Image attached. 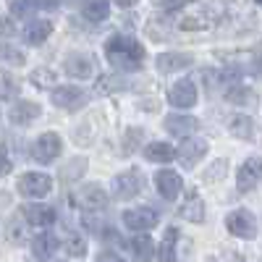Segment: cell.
Listing matches in <instances>:
<instances>
[{
	"label": "cell",
	"instance_id": "obj_1",
	"mask_svg": "<svg viewBox=\"0 0 262 262\" xmlns=\"http://www.w3.org/2000/svg\"><path fill=\"white\" fill-rule=\"evenodd\" d=\"M105 55L116 69L121 71H137L142 69V60H144V48L134 37H126V34H116L107 39L105 45Z\"/></svg>",
	"mask_w": 262,
	"mask_h": 262
},
{
	"label": "cell",
	"instance_id": "obj_2",
	"mask_svg": "<svg viewBox=\"0 0 262 262\" xmlns=\"http://www.w3.org/2000/svg\"><path fill=\"white\" fill-rule=\"evenodd\" d=\"M226 228L236 238H254L257 236V221H254V215L249 210H244V207L231 210L226 215Z\"/></svg>",
	"mask_w": 262,
	"mask_h": 262
},
{
	"label": "cell",
	"instance_id": "obj_3",
	"mask_svg": "<svg viewBox=\"0 0 262 262\" xmlns=\"http://www.w3.org/2000/svg\"><path fill=\"white\" fill-rule=\"evenodd\" d=\"M142 189H144V176L137 168L123 170L121 176L113 179V191H116L118 200H131V196H137Z\"/></svg>",
	"mask_w": 262,
	"mask_h": 262
},
{
	"label": "cell",
	"instance_id": "obj_4",
	"mask_svg": "<svg viewBox=\"0 0 262 262\" xmlns=\"http://www.w3.org/2000/svg\"><path fill=\"white\" fill-rule=\"evenodd\" d=\"M259 179H262V158H247L236 173V189L247 194L259 184Z\"/></svg>",
	"mask_w": 262,
	"mask_h": 262
},
{
	"label": "cell",
	"instance_id": "obj_5",
	"mask_svg": "<svg viewBox=\"0 0 262 262\" xmlns=\"http://www.w3.org/2000/svg\"><path fill=\"white\" fill-rule=\"evenodd\" d=\"M58 152H60V137L53 134V131H48V134H42L34 144H32V158L42 165H48L58 158Z\"/></svg>",
	"mask_w": 262,
	"mask_h": 262
},
{
	"label": "cell",
	"instance_id": "obj_6",
	"mask_svg": "<svg viewBox=\"0 0 262 262\" xmlns=\"http://www.w3.org/2000/svg\"><path fill=\"white\" fill-rule=\"evenodd\" d=\"M50 186H53V181H50V176H45V173H27V176L18 179V194L32 196V200L45 196L50 191Z\"/></svg>",
	"mask_w": 262,
	"mask_h": 262
},
{
	"label": "cell",
	"instance_id": "obj_7",
	"mask_svg": "<svg viewBox=\"0 0 262 262\" xmlns=\"http://www.w3.org/2000/svg\"><path fill=\"white\" fill-rule=\"evenodd\" d=\"M158 212L152 210V207H137V210H126L123 212V223H126V228H131V231H149V228H155L158 226Z\"/></svg>",
	"mask_w": 262,
	"mask_h": 262
},
{
	"label": "cell",
	"instance_id": "obj_8",
	"mask_svg": "<svg viewBox=\"0 0 262 262\" xmlns=\"http://www.w3.org/2000/svg\"><path fill=\"white\" fill-rule=\"evenodd\" d=\"M155 186H158L163 200L173 202L181 194V189H184V179L179 176L176 170H158L155 173Z\"/></svg>",
	"mask_w": 262,
	"mask_h": 262
},
{
	"label": "cell",
	"instance_id": "obj_9",
	"mask_svg": "<svg viewBox=\"0 0 262 262\" xmlns=\"http://www.w3.org/2000/svg\"><path fill=\"white\" fill-rule=\"evenodd\" d=\"M205 155H207V142H205V139H184L176 158L181 160V165H184L186 170H191Z\"/></svg>",
	"mask_w": 262,
	"mask_h": 262
},
{
	"label": "cell",
	"instance_id": "obj_10",
	"mask_svg": "<svg viewBox=\"0 0 262 262\" xmlns=\"http://www.w3.org/2000/svg\"><path fill=\"white\" fill-rule=\"evenodd\" d=\"M50 100L58 105V107H66V111H76L79 105L86 102V92L81 86H55Z\"/></svg>",
	"mask_w": 262,
	"mask_h": 262
},
{
	"label": "cell",
	"instance_id": "obj_11",
	"mask_svg": "<svg viewBox=\"0 0 262 262\" xmlns=\"http://www.w3.org/2000/svg\"><path fill=\"white\" fill-rule=\"evenodd\" d=\"M168 100L173 107H194L196 102V86L194 81L184 79V81H176L170 86V92H168Z\"/></svg>",
	"mask_w": 262,
	"mask_h": 262
},
{
	"label": "cell",
	"instance_id": "obj_12",
	"mask_svg": "<svg viewBox=\"0 0 262 262\" xmlns=\"http://www.w3.org/2000/svg\"><path fill=\"white\" fill-rule=\"evenodd\" d=\"M79 205L84 207V210H90V212H95V210H102L105 205H107V194H105V189L100 186V184H86L84 189H79Z\"/></svg>",
	"mask_w": 262,
	"mask_h": 262
},
{
	"label": "cell",
	"instance_id": "obj_13",
	"mask_svg": "<svg viewBox=\"0 0 262 262\" xmlns=\"http://www.w3.org/2000/svg\"><path fill=\"white\" fill-rule=\"evenodd\" d=\"M179 215L189 223H205V200L196 191H186L184 205L179 207Z\"/></svg>",
	"mask_w": 262,
	"mask_h": 262
},
{
	"label": "cell",
	"instance_id": "obj_14",
	"mask_svg": "<svg viewBox=\"0 0 262 262\" xmlns=\"http://www.w3.org/2000/svg\"><path fill=\"white\" fill-rule=\"evenodd\" d=\"M63 71L71 79H90L92 76V58L84 53H71L63 60Z\"/></svg>",
	"mask_w": 262,
	"mask_h": 262
},
{
	"label": "cell",
	"instance_id": "obj_15",
	"mask_svg": "<svg viewBox=\"0 0 262 262\" xmlns=\"http://www.w3.org/2000/svg\"><path fill=\"white\" fill-rule=\"evenodd\" d=\"M21 215H24L27 223H32V226H50V223H55V217H58L50 205H37V202L24 205L21 207Z\"/></svg>",
	"mask_w": 262,
	"mask_h": 262
},
{
	"label": "cell",
	"instance_id": "obj_16",
	"mask_svg": "<svg viewBox=\"0 0 262 262\" xmlns=\"http://www.w3.org/2000/svg\"><path fill=\"white\" fill-rule=\"evenodd\" d=\"M39 105L37 102H32V100H18L13 107H11V121L16 123V126H29L32 121H37L39 118Z\"/></svg>",
	"mask_w": 262,
	"mask_h": 262
},
{
	"label": "cell",
	"instance_id": "obj_17",
	"mask_svg": "<svg viewBox=\"0 0 262 262\" xmlns=\"http://www.w3.org/2000/svg\"><path fill=\"white\" fill-rule=\"evenodd\" d=\"M165 128H168V134L184 139V137L194 134V131L200 128V121H196L194 116H168L165 118Z\"/></svg>",
	"mask_w": 262,
	"mask_h": 262
},
{
	"label": "cell",
	"instance_id": "obj_18",
	"mask_svg": "<svg viewBox=\"0 0 262 262\" xmlns=\"http://www.w3.org/2000/svg\"><path fill=\"white\" fill-rule=\"evenodd\" d=\"M32 252H34V257L42 259V262L53 259V254L58 252V236H55V233H37L34 242H32Z\"/></svg>",
	"mask_w": 262,
	"mask_h": 262
},
{
	"label": "cell",
	"instance_id": "obj_19",
	"mask_svg": "<svg viewBox=\"0 0 262 262\" xmlns=\"http://www.w3.org/2000/svg\"><path fill=\"white\" fill-rule=\"evenodd\" d=\"M194 58L191 55H184V53H163L158 55V69L163 74H170V71H181L186 66H191Z\"/></svg>",
	"mask_w": 262,
	"mask_h": 262
},
{
	"label": "cell",
	"instance_id": "obj_20",
	"mask_svg": "<svg viewBox=\"0 0 262 262\" xmlns=\"http://www.w3.org/2000/svg\"><path fill=\"white\" fill-rule=\"evenodd\" d=\"M50 34H53V24L45 21V18L32 21V24H27V29H24V39L29 42V45H42Z\"/></svg>",
	"mask_w": 262,
	"mask_h": 262
},
{
	"label": "cell",
	"instance_id": "obj_21",
	"mask_svg": "<svg viewBox=\"0 0 262 262\" xmlns=\"http://www.w3.org/2000/svg\"><path fill=\"white\" fill-rule=\"evenodd\" d=\"M176 244H179V228H165L163 242L158 247V259L160 262H176Z\"/></svg>",
	"mask_w": 262,
	"mask_h": 262
},
{
	"label": "cell",
	"instance_id": "obj_22",
	"mask_svg": "<svg viewBox=\"0 0 262 262\" xmlns=\"http://www.w3.org/2000/svg\"><path fill=\"white\" fill-rule=\"evenodd\" d=\"M84 18L86 21H95V24H100V21H105L107 16H111V0H86L84 8H81Z\"/></svg>",
	"mask_w": 262,
	"mask_h": 262
},
{
	"label": "cell",
	"instance_id": "obj_23",
	"mask_svg": "<svg viewBox=\"0 0 262 262\" xmlns=\"http://www.w3.org/2000/svg\"><path fill=\"white\" fill-rule=\"evenodd\" d=\"M176 155H179V152L173 149L170 144H165V142H152V144L144 149V158H147L149 163H170Z\"/></svg>",
	"mask_w": 262,
	"mask_h": 262
},
{
	"label": "cell",
	"instance_id": "obj_24",
	"mask_svg": "<svg viewBox=\"0 0 262 262\" xmlns=\"http://www.w3.org/2000/svg\"><path fill=\"white\" fill-rule=\"evenodd\" d=\"M228 128L236 139H254V121L249 116H233Z\"/></svg>",
	"mask_w": 262,
	"mask_h": 262
},
{
	"label": "cell",
	"instance_id": "obj_25",
	"mask_svg": "<svg viewBox=\"0 0 262 262\" xmlns=\"http://www.w3.org/2000/svg\"><path fill=\"white\" fill-rule=\"evenodd\" d=\"M131 252H134V257L137 259H149L152 254H155V247H152V238L144 233V231H139L134 238H131Z\"/></svg>",
	"mask_w": 262,
	"mask_h": 262
},
{
	"label": "cell",
	"instance_id": "obj_26",
	"mask_svg": "<svg viewBox=\"0 0 262 262\" xmlns=\"http://www.w3.org/2000/svg\"><path fill=\"white\" fill-rule=\"evenodd\" d=\"M18 95V81L8 71H0V100H13Z\"/></svg>",
	"mask_w": 262,
	"mask_h": 262
},
{
	"label": "cell",
	"instance_id": "obj_27",
	"mask_svg": "<svg viewBox=\"0 0 262 262\" xmlns=\"http://www.w3.org/2000/svg\"><path fill=\"white\" fill-rule=\"evenodd\" d=\"M29 81L37 84V90H50V86H55V74L50 69H37V71H32Z\"/></svg>",
	"mask_w": 262,
	"mask_h": 262
},
{
	"label": "cell",
	"instance_id": "obj_28",
	"mask_svg": "<svg viewBox=\"0 0 262 262\" xmlns=\"http://www.w3.org/2000/svg\"><path fill=\"white\" fill-rule=\"evenodd\" d=\"M226 170H228V160H215L210 168H207V173H205V181H221L223 176H226Z\"/></svg>",
	"mask_w": 262,
	"mask_h": 262
},
{
	"label": "cell",
	"instance_id": "obj_29",
	"mask_svg": "<svg viewBox=\"0 0 262 262\" xmlns=\"http://www.w3.org/2000/svg\"><path fill=\"white\" fill-rule=\"evenodd\" d=\"M66 249H69L71 257H84L86 254V242L81 236H71L69 242H66Z\"/></svg>",
	"mask_w": 262,
	"mask_h": 262
},
{
	"label": "cell",
	"instance_id": "obj_30",
	"mask_svg": "<svg viewBox=\"0 0 262 262\" xmlns=\"http://www.w3.org/2000/svg\"><path fill=\"white\" fill-rule=\"evenodd\" d=\"M84 168H86V158H76L69 168H66V173H63V179H79L81 176V173H84Z\"/></svg>",
	"mask_w": 262,
	"mask_h": 262
},
{
	"label": "cell",
	"instance_id": "obj_31",
	"mask_svg": "<svg viewBox=\"0 0 262 262\" xmlns=\"http://www.w3.org/2000/svg\"><path fill=\"white\" fill-rule=\"evenodd\" d=\"M0 60H11V63H24V53H18L16 48H8V45H0Z\"/></svg>",
	"mask_w": 262,
	"mask_h": 262
},
{
	"label": "cell",
	"instance_id": "obj_32",
	"mask_svg": "<svg viewBox=\"0 0 262 262\" xmlns=\"http://www.w3.org/2000/svg\"><path fill=\"white\" fill-rule=\"evenodd\" d=\"M100 84H102V92H116V90H123V79H118V76H113V79H100Z\"/></svg>",
	"mask_w": 262,
	"mask_h": 262
},
{
	"label": "cell",
	"instance_id": "obj_33",
	"mask_svg": "<svg viewBox=\"0 0 262 262\" xmlns=\"http://www.w3.org/2000/svg\"><path fill=\"white\" fill-rule=\"evenodd\" d=\"M11 170H13V163H11V158H8V149L0 147V176H8Z\"/></svg>",
	"mask_w": 262,
	"mask_h": 262
},
{
	"label": "cell",
	"instance_id": "obj_34",
	"mask_svg": "<svg viewBox=\"0 0 262 262\" xmlns=\"http://www.w3.org/2000/svg\"><path fill=\"white\" fill-rule=\"evenodd\" d=\"M189 3H191V0H165V3H163V11H165V13H173V11L186 8Z\"/></svg>",
	"mask_w": 262,
	"mask_h": 262
},
{
	"label": "cell",
	"instance_id": "obj_35",
	"mask_svg": "<svg viewBox=\"0 0 262 262\" xmlns=\"http://www.w3.org/2000/svg\"><path fill=\"white\" fill-rule=\"evenodd\" d=\"M97 262H126V259L116 252H102V254H97Z\"/></svg>",
	"mask_w": 262,
	"mask_h": 262
},
{
	"label": "cell",
	"instance_id": "obj_36",
	"mask_svg": "<svg viewBox=\"0 0 262 262\" xmlns=\"http://www.w3.org/2000/svg\"><path fill=\"white\" fill-rule=\"evenodd\" d=\"M142 139V131H128V137H126V149L123 152H134V142Z\"/></svg>",
	"mask_w": 262,
	"mask_h": 262
},
{
	"label": "cell",
	"instance_id": "obj_37",
	"mask_svg": "<svg viewBox=\"0 0 262 262\" xmlns=\"http://www.w3.org/2000/svg\"><path fill=\"white\" fill-rule=\"evenodd\" d=\"M181 29H205V24L196 18H186V21H181Z\"/></svg>",
	"mask_w": 262,
	"mask_h": 262
},
{
	"label": "cell",
	"instance_id": "obj_38",
	"mask_svg": "<svg viewBox=\"0 0 262 262\" xmlns=\"http://www.w3.org/2000/svg\"><path fill=\"white\" fill-rule=\"evenodd\" d=\"M16 32V27L11 24L8 18H0V34H13Z\"/></svg>",
	"mask_w": 262,
	"mask_h": 262
},
{
	"label": "cell",
	"instance_id": "obj_39",
	"mask_svg": "<svg viewBox=\"0 0 262 262\" xmlns=\"http://www.w3.org/2000/svg\"><path fill=\"white\" fill-rule=\"evenodd\" d=\"M34 6L37 8H58L60 0H34Z\"/></svg>",
	"mask_w": 262,
	"mask_h": 262
},
{
	"label": "cell",
	"instance_id": "obj_40",
	"mask_svg": "<svg viewBox=\"0 0 262 262\" xmlns=\"http://www.w3.org/2000/svg\"><path fill=\"white\" fill-rule=\"evenodd\" d=\"M249 74L262 76V58H254V60H252V66H249Z\"/></svg>",
	"mask_w": 262,
	"mask_h": 262
},
{
	"label": "cell",
	"instance_id": "obj_41",
	"mask_svg": "<svg viewBox=\"0 0 262 262\" xmlns=\"http://www.w3.org/2000/svg\"><path fill=\"white\" fill-rule=\"evenodd\" d=\"M116 6H121V8H131V6H137L139 0H113Z\"/></svg>",
	"mask_w": 262,
	"mask_h": 262
},
{
	"label": "cell",
	"instance_id": "obj_42",
	"mask_svg": "<svg viewBox=\"0 0 262 262\" xmlns=\"http://www.w3.org/2000/svg\"><path fill=\"white\" fill-rule=\"evenodd\" d=\"M48 262H63V259H48Z\"/></svg>",
	"mask_w": 262,
	"mask_h": 262
},
{
	"label": "cell",
	"instance_id": "obj_43",
	"mask_svg": "<svg viewBox=\"0 0 262 262\" xmlns=\"http://www.w3.org/2000/svg\"><path fill=\"white\" fill-rule=\"evenodd\" d=\"M257 3H259V6H262V0H257Z\"/></svg>",
	"mask_w": 262,
	"mask_h": 262
}]
</instances>
